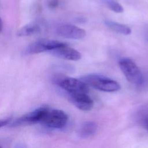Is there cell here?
Listing matches in <instances>:
<instances>
[{"label": "cell", "mask_w": 148, "mask_h": 148, "mask_svg": "<svg viewBox=\"0 0 148 148\" xmlns=\"http://www.w3.org/2000/svg\"><path fill=\"white\" fill-rule=\"evenodd\" d=\"M11 118H7V119H3L0 120V128L8 125L10 122H11Z\"/></svg>", "instance_id": "cell-16"}, {"label": "cell", "mask_w": 148, "mask_h": 148, "mask_svg": "<svg viewBox=\"0 0 148 148\" xmlns=\"http://www.w3.org/2000/svg\"><path fill=\"white\" fill-rule=\"evenodd\" d=\"M68 95L71 102L80 110L88 111L93 108V101L87 93H68Z\"/></svg>", "instance_id": "cell-8"}, {"label": "cell", "mask_w": 148, "mask_h": 148, "mask_svg": "<svg viewBox=\"0 0 148 148\" xmlns=\"http://www.w3.org/2000/svg\"><path fill=\"white\" fill-rule=\"evenodd\" d=\"M81 80L88 86L105 92H114L120 89V85L115 80L98 75H88L82 77Z\"/></svg>", "instance_id": "cell-1"}, {"label": "cell", "mask_w": 148, "mask_h": 148, "mask_svg": "<svg viewBox=\"0 0 148 148\" xmlns=\"http://www.w3.org/2000/svg\"><path fill=\"white\" fill-rule=\"evenodd\" d=\"M40 30V27L38 24L35 23L29 24L20 28L17 32V35L18 36H31L38 34Z\"/></svg>", "instance_id": "cell-12"}, {"label": "cell", "mask_w": 148, "mask_h": 148, "mask_svg": "<svg viewBox=\"0 0 148 148\" xmlns=\"http://www.w3.org/2000/svg\"><path fill=\"white\" fill-rule=\"evenodd\" d=\"M58 0H49L48 6L50 8H55L58 5Z\"/></svg>", "instance_id": "cell-15"}, {"label": "cell", "mask_w": 148, "mask_h": 148, "mask_svg": "<svg viewBox=\"0 0 148 148\" xmlns=\"http://www.w3.org/2000/svg\"><path fill=\"white\" fill-rule=\"evenodd\" d=\"M105 24L109 29L117 33L125 35H130L131 33V28L127 25L110 20H106Z\"/></svg>", "instance_id": "cell-11"}, {"label": "cell", "mask_w": 148, "mask_h": 148, "mask_svg": "<svg viewBox=\"0 0 148 148\" xmlns=\"http://www.w3.org/2000/svg\"><path fill=\"white\" fill-rule=\"evenodd\" d=\"M54 82L67 93H88V86L81 80L64 75H58L54 77Z\"/></svg>", "instance_id": "cell-2"}, {"label": "cell", "mask_w": 148, "mask_h": 148, "mask_svg": "<svg viewBox=\"0 0 148 148\" xmlns=\"http://www.w3.org/2000/svg\"><path fill=\"white\" fill-rule=\"evenodd\" d=\"M65 45V43L57 40H40L29 45L26 49V53L28 54H38L46 51H50Z\"/></svg>", "instance_id": "cell-6"}, {"label": "cell", "mask_w": 148, "mask_h": 148, "mask_svg": "<svg viewBox=\"0 0 148 148\" xmlns=\"http://www.w3.org/2000/svg\"><path fill=\"white\" fill-rule=\"evenodd\" d=\"M54 56L70 61H78L81 59V54L76 50L68 47L66 45L50 51Z\"/></svg>", "instance_id": "cell-9"}, {"label": "cell", "mask_w": 148, "mask_h": 148, "mask_svg": "<svg viewBox=\"0 0 148 148\" xmlns=\"http://www.w3.org/2000/svg\"><path fill=\"white\" fill-rule=\"evenodd\" d=\"M105 3L107 6L116 13H122L124 11L123 7L118 2L113 0H106Z\"/></svg>", "instance_id": "cell-13"}, {"label": "cell", "mask_w": 148, "mask_h": 148, "mask_svg": "<svg viewBox=\"0 0 148 148\" xmlns=\"http://www.w3.org/2000/svg\"><path fill=\"white\" fill-rule=\"evenodd\" d=\"M57 34L62 38L71 39H81L86 35L85 30L71 24H63L56 29Z\"/></svg>", "instance_id": "cell-7"}, {"label": "cell", "mask_w": 148, "mask_h": 148, "mask_svg": "<svg viewBox=\"0 0 148 148\" xmlns=\"http://www.w3.org/2000/svg\"><path fill=\"white\" fill-rule=\"evenodd\" d=\"M0 148H1V146H0Z\"/></svg>", "instance_id": "cell-19"}, {"label": "cell", "mask_w": 148, "mask_h": 148, "mask_svg": "<svg viewBox=\"0 0 148 148\" xmlns=\"http://www.w3.org/2000/svg\"><path fill=\"white\" fill-rule=\"evenodd\" d=\"M2 27H3V23H2V21L1 18L0 17V31H2Z\"/></svg>", "instance_id": "cell-17"}, {"label": "cell", "mask_w": 148, "mask_h": 148, "mask_svg": "<svg viewBox=\"0 0 148 148\" xmlns=\"http://www.w3.org/2000/svg\"><path fill=\"white\" fill-rule=\"evenodd\" d=\"M146 39L148 40V29H147V32H146Z\"/></svg>", "instance_id": "cell-18"}, {"label": "cell", "mask_w": 148, "mask_h": 148, "mask_svg": "<svg viewBox=\"0 0 148 148\" xmlns=\"http://www.w3.org/2000/svg\"><path fill=\"white\" fill-rule=\"evenodd\" d=\"M142 124L148 131V113L143 114V116L142 119Z\"/></svg>", "instance_id": "cell-14"}, {"label": "cell", "mask_w": 148, "mask_h": 148, "mask_svg": "<svg viewBox=\"0 0 148 148\" xmlns=\"http://www.w3.org/2000/svg\"><path fill=\"white\" fill-rule=\"evenodd\" d=\"M68 119V116L64 111L47 107L40 123L49 128L60 129L66 125Z\"/></svg>", "instance_id": "cell-4"}, {"label": "cell", "mask_w": 148, "mask_h": 148, "mask_svg": "<svg viewBox=\"0 0 148 148\" xmlns=\"http://www.w3.org/2000/svg\"><path fill=\"white\" fill-rule=\"evenodd\" d=\"M47 108V107L46 106H42L27 113L15 120L10 124V126L17 127L24 125H31L38 123H40Z\"/></svg>", "instance_id": "cell-5"}, {"label": "cell", "mask_w": 148, "mask_h": 148, "mask_svg": "<svg viewBox=\"0 0 148 148\" xmlns=\"http://www.w3.org/2000/svg\"><path fill=\"white\" fill-rule=\"evenodd\" d=\"M119 64L121 71L129 82L135 85L143 83V79L141 71L132 60L124 58L120 60Z\"/></svg>", "instance_id": "cell-3"}, {"label": "cell", "mask_w": 148, "mask_h": 148, "mask_svg": "<svg viewBox=\"0 0 148 148\" xmlns=\"http://www.w3.org/2000/svg\"><path fill=\"white\" fill-rule=\"evenodd\" d=\"M97 130V124L92 121L83 123L78 130V135L82 138H88L93 135Z\"/></svg>", "instance_id": "cell-10"}]
</instances>
